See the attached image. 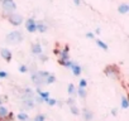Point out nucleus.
<instances>
[{"label":"nucleus","mask_w":129,"mask_h":121,"mask_svg":"<svg viewBox=\"0 0 129 121\" xmlns=\"http://www.w3.org/2000/svg\"><path fill=\"white\" fill-rule=\"evenodd\" d=\"M49 73L51 72H48V71H32V73H30V81H32V83L36 86V87H42V86H44L46 85V80H47V77L49 76Z\"/></svg>","instance_id":"nucleus-1"},{"label":"nucleus","mask_w":129,"mask_h":121,"mask_svg":"<svg viewBox=\"0 0 129 121\" xmlns=\"http://www.w3.org/2000/svg\"><path fill=\"white\" fill-rule=\"evenodd\" d=\"M23 39H24V35H23V33L20 30H13V32L8 33L7 37H5L7 43L12 44V45H17V44L22 43Z\"/></svg>","instance_id":"nucleus-2"},{"label":"nucleus","mask_w":129,"mask_h":121,"mask_svg":"<svg viewBox=\"0 0 129 121\" xmlns=\"http://www.w3.org/2000/svg\"><path fill=\"white\" fill-rule=\"evenodd\" d=\"M57 62H58V65H61V66H63L64 65V62H67V60H70L71 59V57H70V47L66 44L62 49H59L58 50V53H57Z\"/></svg>","instance_id":"nucleus-3"},{"label":"nucleus","mask_w":129,"mask_h":121,"mask_svg":"<svg viewBox=\"0 0 129 121\" xmlns=\"http://www.w3.org/2000/svg\"><path fill=\"white\" fill-rule=\"evenodd\" d=\"M104 75L109 78H113V80H118L119 76H120V71H119V67L116 65H109L104 68Z\"/></svg>","instance_id":"nucleus-4"},{"label":"nucleus","mask_w":129,"mask_h":121,"mask_svg":"<svg viewBox=\"0 0 129 121\" xmlns=\"http://www.w3.org/2000/svg\"><path fill=\"white\" fill-rule=\"evenodd\" d=\"M2 8L4 10V13L7 15L12 14V13H15L17 10V4L14 0H2Z\"/></svg>","instance_id":"nucleus-5"},{"label":"nucleus","mask_w":129,"mask_h":121,"mask_svg":"<svg viewBox=\"0 0 129 121\" xmlns=\"http://www.w3.org/2000/svg\"><path fill=\"white\" fill-rule=\"evenodd\" d=\"M8 22H9L12 25H14V27H19V25L23 24L24 18H23L20 14H18V13H12V14L8 15Z\"/></svg>","instance_id":"nucleus-6"},{"label":"nucleus","mask_w":129,"mask_h":121,"mask_svg":"<svg viewBox=\"0 0 129 121\" xmlns=\"http://www.w3.org/2000/svg\"><path fill=\"white\" fill-rule=\"evenodd\" d=\"M20 105L23 110H33L36 107L34 98H20Z\"/></svg>","instance_id":"nucleus-7"},{"label":"nucleus","mask_w":129,"mask_h":121,"mask_svg":"<svg viewBox=\"0 0 129 121\" xmlns=\"http://www.w3.org/2000/svg\"><path fill=\"white\" fill-rule=\"evenodd\" d=\"M25 29L28 33H36L37 32V20L34 18H28L25 20Z\"/></svg>","instance_id":"nucleus-8"},{"label":"nucleus","mask_w":129,"mask_h":121,"mask_svg":"<svg viewBox=\"0 0 129 121\" xmlns=\"http://www.w3.org/2000/svg\"><path fill=\"white\" fill-rule=\"evenodd\" d=\"M80 115H82L84 121H92L94 120V112L87 107H84L82 110H80Z\"/></svg>","instance_id":"nucleus-9"},{"label":"nucleus","mask_w":129,"mask_h":121,"mask_svg":"<svg viewBox=\"0 0 129 121\" xmlns=\"http://www.w3.org/2000/svg\"><path fill=\"white\" fill-rule=\"evenodd\" d=\"M0 55H2V58L5 60V62H12V59H13V53L10 49L8 48H2L0 49Z\"/></svg>","instance_id":"nucleus-10"},{"label":"nucleus","mask_w":129,"mask_h":121,"mask_svg":"<svg viewBox=\"0 0 129 121\" xmlns=\"http://www.w3.org/2000/svg\"><path fill=\"white\" fill-rule=\"evenodd\" d=\"M30 52H32V54H33V55L38 57L39 54H42V53H43V47H42V44H41L39 42L33 43V44H32V47H30Z\"/></svg>","instance_id":"nucleus-11"},{"label":"nucleus","mask_w":129,"mask_h":121,"mask_svg":"<svg viewBox=\"0 0 129 121\" xmlns=\"http://www.w3.org/2000/svg\"><path fill=\"white\" fill-rule=\"evenodd\" d=\"M71 72H72V75H74L75 77H80L81 73H82V67H81L79 63L74 62V65H72V67H71Z\"/></svg>","instance_id":"nucleus-12"},{"label":"nucleus","mask_w":129,"mask_h":121,"mask_svg":"<svg viewBox=\"0 0 129 121\" xmlns=\"http://www.w3.org/2000/svg\"><path fill=\"white\" fill-rule=\"evenodd\" d=\"M37 96H39L42 100H43V102H46L49 97H51V95H49V92L48 91H42L39 87H37V90H36V92H34Z\"/></svg>","instance_id":"nucleus-13"},{"label":"nucleus","mask_w":129,"mask_h":121,"mask_svg":"<svg viewBox=\"0 0 129 121\" xmlns=\"http://www.w3.org/2000/svg\"><path fill=\"white\" fill-rule=\"evenodd\" d=\"M118 13H119V14H123V15L128 14V13H129V4H126V3L119 4V7H118Z\"/></svg>","instance_id":"nucleus-14"},{"label":"nucleus","mask_w":129,"mask_h":121,"mask_svg":"<svg viewBox=\"0 0 129 121\" xmlns=\"http://www.w3.org/2000/svg\"><path fill=\"white\" fill-rule=\"evenodd\" d=\"M48 30V25L43 22V20H38L37 22V32L39 33H46Z\"/></svg>","instance_id":"nucleus-15"},{"label":"nucleus","mask_w":129,"mask_h":121,"mask_svg":"<svg viewBox=\"0 0 129 121\" xmlns=\"http://www.w3.org/2000/svg\"><path fill=\"white\" fill-rule=\"evenodd\" d=\"M9 108L7 107V106H4V105H2L0 106V121H4V118L9 115Z\"/></svg>","instance_id":"nucleus-16"},{"label":"nucleus","mask_w":129,"mask_h":121,"mask_svg":"<svg viewBox=\"0 0 129 121\" xmlns=\"http://www.w3.org/2000/svg\"><path fill=\"white\" fill-rule=\"evenodd\" d=\"M95 43H96V45H98L99 48H101L103 50H108V49H109V45H108L104 40H101V39H99V38H95Z\"/></svg>","instance_id":"nucleus-17"},{"label":"nucleus","mask_w":129,"mask_h":121,"mask_svg":"<svg viewBox=\"0 0 129 121\" xmlns=\"http://www.w3.org/2000/svg\"><path fill=\"white\" fill-rule=\"evenodd\" d=\"M67 93L70 95V97H74L76 95V86L74 83H69V86H67Z\"/></svg>","instance_id":"nucleus-18"},{"label":"nucleus","mask_w":129,"mask_h":121,"mask_svg":"<svg viewBox=\"0 0 129 121\" xmlns=\"http://www.w3.org/2000/svg\"><path fill=\"white\" fill-rule=\"evenodd\" d=\"M76 95L80 97V98H86L87 97V91L86 88H76Z\"/></svg>","instance_id":"nucleus-19"},{"label":"nucleus","mask_w":129,"mask_h":121,"mask_svg":"<svg viewBox=\"0 0 129 121\" xmlns=\"http://www.w3.org/2000/svg\"><path fill=\"white\" fill-rule=\"evenodd\" d=\"M15 118H17L18 121H28V120H29V115H28L27 112H19Z\"/></svg>","instance_id":"nucleus-20"},{"label":"nucleus","mask_w":129,"mask_h":121,"mask_svg":"<svg viewBox=\"0 0 129 121\" xmlns=\"http://www.w3.org/2000/svg\"><path fill=\"white\" fill-rule=\"evenodd\" d=\"M120 107H121L123 110H126V108L129 107V101H128L126 96H123V97H121V101H120Z\"/></svg>","instance_id":"nucleus-21"},{"label":"nucleus","mask_w":129,"mask_h":121,"mask_svg":"<svg viewBox=\"0 0 129 121\" xmlns=\"http://www.w3.org/2000/svg\"><path fill=\"white\" fill-rule=\"evenodd\" d=\"M56 76L53 75V73H49V76L47 77V80H46V85H52V83H54L56 82Z\"/></svg>","instance_id":"nucleus-22"},{"label":"nucleus","mask_w":129,"mask_h":121,"mask_svg":"<svg viewBox=\"0 0 129 121\" xmlns=\"http://www.w3.org/2000/svg\"><path fill=\"white\" fill-rule=\"evenodd\" d=\"M18 71H19L20 73H28L30 70H29V66H28V65H20L19 68H18Z\"/></svg>","instance_id":"nucleus-23"},{"label":"nucleus","mask_w":129,"mask_h":121,"mask_svg":"<svg viewBox=\"0 0 129 121\" xmlns=\"http://www.w3.org/2000/svg\"><path fill=\"white\" fill-rule=\"evenodd\" d=\"M47 120V116L44 113H37L33 118V121H46Z\"/></svg>","instance_id":"nucleus-24"},{"label":"nucleus","mask_w":129,"mask_h":121,"mask_svg":"<svg viewBox=\"0 0 129 121\" xmlns=\"http://www.w3.org/2000/svg\"><path fill=\"white\" fill-rule=\"evenodd\" d=\"M70 111H71V113L74 116H80V108L77 106H71L70 107Z\"/></svg>","instance_id":"nucleus-25"},{"label":"nucleus","mask_w":129,"mask_h":121,"mask_svg":"<svg viewBox=\"0 0 129 121\" xmlns=\"http://www.w3.org/2000/svg\"><path fill=\"white\" fill-rule=\"evenodd\" d=\"M37 58H38V60H39L41 63H46L47 60H48V55H46V54H43V53H42V54H39Z\"/></svg>","instance_id":"nucleus-26"},{"label":"nucleus","mask_w":129,"mask_h":121,"mask_svg":"<svg viewBox=\"0 0 129 121\" xmlns=\"http://www.w3.org/2000/svg\"><path fill=\"white\" fill-rule=\"evenodd\" d=\"M87 87V81L85 78H80L79 81V88H86Z\"/></svg>","instance_id":"nucleus-27"},{"label":"nucleus","mask_w":129,"mask_h":121,"mask_svg":"<svg viewBox=\"0 0 129 121\" xmlns=\"http://www.w3.org/2000/svg\"><path fill=\"white\" fill-rule=\"evenodd\" d=\"M44 103H47L48 106L53 107V106H56V105H57V100H56V98H51V97H49V98H48V100H47Z\"/></svg>","instance_id":"nucleus-28"},{"label":"nucleus","mask_w":129,"mask_h":121,"mask_svg":"<svg viewBox=\"0 0 129 121\" xmlns=\"http://www.w3.org/2000/svg\"><path fill=\"white\" fill-rule=\"evenodd\" d=\"M66 103L69 105V107H71V106H76V98H74V97H69L67 101H66Z\"/></svg>","instance_id":"nucleus-29"},{"label":"nucleus","mask_w":129,"mask_h":121,"mask_svg":"<svg viewBox=\"0 0 129 121\" xmlns=\"http://www.w3.org/2000/svg\"><path fill=\"white\" fill-rule=\"evenodd\" d=\"M9 77V73L3 71V70H0V80H7Z\"/></svg>","instance_id":"nucleus-30"},{"label":"nucleus","mask_w":129,"mask_h":121,"mask_svg":"<svg viewBox=\"0 0 129 121\" xmlns=\"http://www.w3.org/2000/svg\"><path fill=\"white\" fill-rule=\"evenodd\" d=\"M14 120H15V116L13 112H9V115L4 118V121H14Z\"/></svg>","instance_id":"nucleus-31"},{"label":"nucleus","mask_w":129,"mask_h":121,"mask_svg":"<svg viewBox=\"0 0 129 121\" xmlns=\"http://www.w3.org/2000/svg\"><path fill=\"white\" fill-rule=\"evenodd\" d=\"M85 37L89 38V39H95V34H94L92 32H87V33L85 34Z\"/></svg>","instance_id":"nucleus-32"},{"label":"nucleus","mask_w":129,"mask_h":121,"mask_svg":"<svg viewBox=\"0 0 129 121\" xmlns=\"http://www.w3.org/2000/svg\"><path fill=\"white\" fill-rule=\"evenodd\" d=\"M110 113H111L113 116H116V115H118V108H116V107H114V108H111V111H110Z\"/></svg>","instance_id":"nucleus-33"},{"label":"nucleus","mask_w":129,"mask_h":121,"mask_svg":"<svg viewBox=\"0 0 129 121\" xmlns=\"http://www.w3.org/2000/svg\"><path fill=\"white\" fill-rule=\"evenodd\" d=\"M74 4H75L76 7H80V5H81V0H74Z\"/></svg>","instance_id":"nucleus-34"},{"label":"nucleus","mask_w":129,"mask_h":121,"mask_svg":"<svg viewBox=\"0 0 129 121\" xmlns=\"http://www.w3.org/2000/svg\"><path fill=\"white\" fill-rule=\"evenodd\" d=\"M100 33H101V29H100V28H96V29H95V33H94V34H100Z\"/></svg>","instance_id":"nucleus-35"},{"label":"nucleus","mask_w":129,"mask_h":121,"mask_svg":"<svg viewBox=\"0 0 129 121\" xmlns=\"http://www.w3.org/2000/svg\"><path fill=\"white\" fill-rule=\"evenodd\" d=\"M4 103V100H3V97H0V106H2Z\"/></svg>","instance_id":"nucleus-36"},{"label":"nucleus","mask_w":129,"mask_h":121,"mask_svg":"<svg viewBox=\"0 0 129 121\" xmlns=\"http://www.w3.org/2000/svg\"><path fill=\"white\" fill-rule=\"evenodd\" d=\"M0 2H2V0H0Z\"/></svg>","instance_id":"nucleus-37"}]
</instances>
